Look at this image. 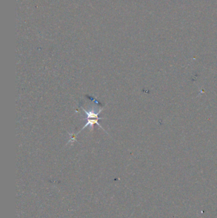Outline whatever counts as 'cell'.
Listing matches in <instances>:
<instances>
[{"label": "cell", "instance_id": "obj_1", "mask_svg": "<svg viewBox=\"0 0 217 218\" xmlns=\"http://www.w3.org/2000/svg\"><path fill=\"white\" fill-rule=\"evenodd\" d=\"M82 108L83 109V110H84V111L85 112V114H86V116H87V118L85 119H87V120H88V119H101L102 118H101V117H98V114L101 112V111H100L99 112H97V113H96V112H94V111L93 110V111H89V112H87L86 110H85V109H84L83 107H82Z\"/></svg>", "mask_w": 217, "mask_h": 218}, {"label": "cell", "instance_id": "obj_2", "mask_svg": "<svg viewBox=\"0 0 217 218\" xmlns=\"http://www.w3.org/2000/svg\"><path fill=\"white\" fill-rule=\"evenodd\" d=\"M99 119H88L87 120V122L86 123V124H85V125L84 126V127L82 128V130H83L85 127H87V126H91V127L92 128V129H93L94 128V124H97L98 126H99L101 128H102V126H100V125L98 123V122H97V120H98Z\"/></svg>", "mask_w": 217, "mask_h": 218}]
</instances>
